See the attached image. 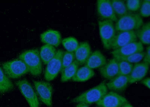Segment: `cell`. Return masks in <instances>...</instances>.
Wrapping results in <instances>:
<instances>
[{
  "label": "cell",
  "mask_w": 150,
  "mask_h": 107,
  "mask_svg": "<svg viewBox=\"0 0 150 107\" xmlns=\"http://www.w3.org/2000/svg\"><path fill=\"white\" fill-rule=\"evenodd\" d=\"M108 92L105 81H103L99 85L86 91L72 100L75 103H83L91 105L98 102Z\"/></svg>",
  "instance_id": "obj_1"
},
{
  "label": "cell",
  "mask_w": 150,
  "mask_h": 107,
  "mask_svg": "<svg viewBox=\"0 0 150 107\" xmlns=\"http://www.w3.org/2000/svg\"><path fill=\"white\" fill-rule=\"evenodd\" d=\"M27 67L29 72L33 76H39L42 70L39 52L37 49L25 51L19 56Z\"/></svg>",
  "instance_id": "obj_2"
},
{
  "label": "cell",
  "mask_w": 150,
  "mask_h": 107,
  "mask_svg": "<svg viewBox=\"0 0 150 107\" xmlns=\"http://www.w3.org/2000/svg\"><path fill=\"white\" fill-rule=\"evenodd\" d=\"M115 25L116 31H135L143 25V21L140 14L129 12L119 18Z\"/></svg>",
  "instance_id": "obj_3"
},
{
  "label": "cell",
  "mask_w": 150,
  "mask_h": 107,
  "mask_svg": "<svg viewBox=\"0 0 150 107\" xmlns=\"http://www.w3.org/2000/svg\"><path fill=\"white\" fill-rule=\"evenodd\" d=\"M99 33L104 49L109 50L116 34L113 21L109 20L98 21Z\"/></svg>",
  "instance_id": "obj_4"
},
{
  "label": "cell",
  "mask_w": 150,
  "mask_h": 107,
  "mask_svg": "<svg viewBox=\"0 0 150 107\" xmlns=\"http://www.w3.org/2000/svg\"><path fill=\"white\" fill-rule=\"evenodd\" d=\"M2 69L9 78H19L29 72L25 63L20 59L4 63Z\"/></svg>",
  "instance_id": "obj_5"
},
{
  "label": "cell",
  "mask_w": 150,
  "mask_h": 107,
  "mask_svg": "<svg viewBox=\"0 0 150 107\" xmlns=\"http://www.w3.org/2000/svg\"><path fill=\"white\" fill-rule=\"evenodd\" d=\"M16 84L30 107H39L40 102L37 93L27 80H20L16 81Z\"/></svg>",
  "instance_id": "obj_6"
},
{
  "label": "cell",
  "mask_w": 150,
  "mask_h": 107,
  "mask_svg": "<svg viewBox=\"0 0 150 107\" xmlns=\"http://www.w3.org/2000/svg\"><path fill=\"white\" fill-rule=\"evenodd\" d=\"M64 52L58 50L54 57L47 64L45 73V77L47 81H52L56 78L61 71L62 60Z\"/></svg>",
  "instance_id": "obj_7"
},
{
  "label": "cell",
  "mask_w": 150,
  "mask_h": 107,
  "mask_svg": "<svg viewBox=\"0 0 150 107\" xmlns=\"http://www.w3.org/2000/svg\"><path fill=\"white\" fill-rule=\"evenodd\" d=\"M35 88L40 100L45 105L49 107L52 105L53 89L49 83L44 81H33Z\"/></svg>",
  "instance_id": "obj_8"
},
{
  "label": "cell",
  "mask_w": 150,
  "mask_h": 107,
  "mask_svg": "<svg viewBox=\"0 0 150 107\" xmlns=\"http://www.w3.org/2000/svg\"><path fill=\"white\" fill-rule=\"evenodd\" d=\"M128 102L125 97L116 92L110 91L106 94L96 104L101 107H121Z\"/></svg>",
  "instance_id": "obj_9"
},
{
  "label": "cell",
  "mask_w": 150,
  "mask_h": 107,
  "mask_svg": "<svg viewBox=\"0 0 150 107\" xmlns=\"http://www.w3.org/2000/svg\"><path fill=\"white\" fill-rule=\"evenodd\" d=\"M97 12L101 20H109L116 22L118 18L115 15L110 0H98L97 1Z\"/></svg>",
  "instance_id": "obj_10"
},
{
  "label": "cell",
  "mask_w": 150,
  "mask_h": 107,
  "mask_svg": "<svg viewBox=\"0 0 150 107\" xmlns=\"http://www.w3.org/2000/svg\"><path fill=\"white\" fill-rule=\"evenodd\" d=\"M135 31L117 32L111 46V49H116L131 43L137 41Z\"/></svg>",
  "instance_id": "obj_11"
},
{
  "label": "cell",
  "mask_w": 150,
  "mask_h": 107,
  "mask_svg": "<svg viewBox=\"0 0 150 107\" xmlns=\"http://www.w3.org/2000/svg\"><path fill=\"white\" fill-rule=\"evenodd\" d=\"M144 51L142 44L140 41H136L115 49L111 52L114 57H126L134 53Z\"/></svg>",
  "instance_id": "obj_12"
},
{
  "label": "cell",
  "mask_w": 150,
  "mask_h": 107,
  "mask_svg": "<svg viewBox=\"0 0 150 107\" xmlns=\"http://www.w3.org/2000/svg\"><path fill=\"white\" fill-rule=\"evenodd\" d=\"M149 66L143 62L135 64L132 71L128 76L129 84L134 83L142 80L148 73Z\"/></svg>",
  "instance_id": "obj_13"
},
{
  "label": "cell",
  "mask_w": 150,
  "mask_h": 107,
  "mask_svg": "<svg viewBox=\"0 0 150 107\" xmlns=\"http://www.w3.org/2000/svg\"><path fill=\"white\" fill-rule=\"evenodd\" d=\"M99 72L103 78L110 80L118 75V64L115 57L111 59L104 66L99 68Z\"/></svg>",
  "instance_id": "obj_14"
},
{
  "label": "cell",
  "mask_w": 150,
  "mask_h": 107,
  "mask_svg": "<svg viewBox=\"0 0 150 107\" xmlns=\"http://www.w3.org/2000/svg\"><path fill=\"white\" fill-rule=\"evenodd\" d=\"M128 84V76L117 75L110 80L106 85L108 89L118 93L125 90Z\"/></svg>",
  "instance_id": "obj_15"
},
{
  "label": "cell",
  "mask_w": 150,
  "mask_h": 107,
  "mask_svg": "<svg viewBox=\"0 0 150 107\" xmlns=\"http://www.w3.org/2000/svg\"><path fill=\"white\" fill-rule=\"evenodd\" d=\"M107 62L105 56L99 50L92 52L84 65L90 69H99L105 65Z\"/></svg>",
  "instance_id": "obj_16"
},
{
  "label": "cell",
  "mask_w": 150,
  "mask_h": 107,
  "mask_svg": "<svg viewBox=\"0 0 150 107\" xmlns=\"http://www.w3.org/2000/svg\"><path fill=\"white\" fill-rule=\"evenodd\" d=\"M91 53V49L89 43L87 42L80 43L75 52V60L79 65H83Z\"/></svg>",
  "instance_id": "obj_17"
},
{
  "label": "cell",
  "mask_w": 150,
  "mask_h": 107,
  "mask_svg": "<svg viewBox=\"0 0 150 107\" xmlns=\"http://www.w3.org/2000/svg\"><path fill=\"white\" fill-rule=\"evenodd\" d=\"M41 41L46 45L58 47L61 44V36L58 31L49 30L43 33L40 36Z\"/></svg>",
  "instance_id": "obj_18"
},
{
  "label": "cell",
  "mask_w": 150,
  "mask_h": 107,
  "mask_svg": "<svg viewBox=\"0 0 150 107\" xmlns=\"http://www.w3.org/2000/svg\"><path fill=\"white\" fill-rule=\"evenodd\" d=\"M95 74L93 69L84 65L79 68L72 80L76 82H84L92 78Z\"/></svg>",
  "instance_id": "obj_19"
},
{
  "label": "cell",
  "mask_w": 150,
  "mask_h": 107,
  "mask_svg": "<svg viewBox=\"0 0 150 107\" xmlns=\"http://www.w3.org/2000/svg\"><path fill=\"white\" fill-rule=\"evenodd\" d=\"M136 32L137 37L142 44L149 45L150 44V22L143 24Z\"/></svg>",
  "instance_id": "obj_20"
},
{
  "label": "cell",
  "mask_w": 150,
  "mask_h": 107,
  "mask_svg": "<svg viewBox=\"0 0 150 107\" xmlns=\"http://www.w3.org/2000/svg\"><path fill=\"white\" fill-rule=\"evenodd\" d=\"M56 52V49L54 46L45 45L40 49V57L44 63L47 64L54 57Z\"/></svg>",
  "instance_id": "obj_21"
},
{
  "label": "cell",
  "mask_w": 150,
  "mask_h": 107,
  "mask_svg": "<svg viewBox=\"0 0 150 107\" xmlns=\"http://www.w3.org/2000/svg\"><path fill=\"white\" fill-rule=\"evenodd\" d=\"M79 65L75 60L72 63L61 72V81L65 82L72 79L79 69Z\"/></svg>",
  "instance_id": "obj_22"
},
{
  "label": "cell",
  "mask_w": 150,
  "mask_h": 107,
  "mask_svg": "<svg viewBox=\"0 0 150 107\" xmlns=\"http://www.w3.org/2000/svg\"><path fill=\"white\" fill-rule=\"evenodd\" d=\"M111 2L113 11L117 18H120L129 13L124 1L111 0Z\"/></svg>",
  "instance_id": "obj_23"
},
{
  "label": "cell",
  "mask_w": 150,
  "mask_h": 107,
  "mask_svg": "<svg viewBox=\"0 0 150 107\" xmlns=\"http://www.w3.org/2000/svg\"><path fill=\"white\" fill-rule=\"evenodd\" d=\"M14 86L0 66V93H4L13 89Z\"/></svg>",
  "instance_id": "obj_24"
},
{
  "label": "cell",
  "mask_w": 150,
  "mask_h": 107,
  "mask_svg": "<svg viewBox=\"0 0 150 107\" xmlns=\"http://www.w3.org/2000/svg\"><path fill=\"white\" fill-rule=\"evenodd\" d=\"M62 42L67 51L71 52H75L79 45L77 40L73 37L64 38L62 41Z\"/></svg>",
  "instance_id": "obj_25"
},
{
  "label": "cell",
  "mask_w": 150,
  "mask_h": 107,
  "mask_svg": "<svg viewBox=\"0 0 150 107\" xmlns=\"http://www.w3.org/2000/svg\"><path fill=\"white\" fill-rule=\"evenodd\" d=\"M145 54V52H140L126 56V57H115L116 60L127 61L131 64L139 63L143 60Z\"/></svg>",
  "instance_id": "obj_26"
},
{
  "label": "cell",
  "mask_w": 150,
  "mask_h": 107,
  "mask_svg": "<svg viewBox=\"0 0 150 107\" xmlns=\"http://www.w3.org/2000/svg\"><path fill=\"white\" fill-rule=\"evenodd\" d=\"M117 61L119 67L118 75L129 76L132 71L133 64L122 60Z\"/></svg>",
  "instance_id": "obj_27"
},
{
  "label": "cell",
  "mask_w": 150,
  "mask_h": 107,
  "mask_svg": "<svg viewBox=\"0 0 150 107\" xmlns=\"http://www.w3.org/2000/svg\"><path fill=\"white\" fill-rule=\"evenodd\" d=\"M75 59L74 53L68 51L64 52L62 60V65L61 72L71 64L75 61Z\"/></svg>",
  "instance_id": "obj_28"
},
{
  "label": "cell",
  "mask_w": 150,
  "mask_h": 107,
  "mask_svg": "<svg viewBox=\"0 0 150 107\" xmlns=\"http://www.w3.org/2000/svg\"><path fill=\"white\" fill-rule=\"evenodd\" d=\"M140 15L144 17H148L150 15V1H142L140 9Z\"/></svg>",
  "instance_id": "obj_29"
},
{
  "label": "cell",
  "mask_w": 150,
  "mask_h": 107,
  "mask_svg": "<svg viewBox=\"0 0 150 107\" xmlns=\"http://www.w3.org/2000/svg\"><path fill=\"white\" fill-rule=\"evenodd\" d=\"M142 1L140 0H128L125 2L128 11L136 12L140 9Z\"/></svg>",
  "instance_id": "obj_30"
},
{
  "label": "cell",
  "mask_w": 150,
  "mask_h": 107,
  "mask_svg": "<svg viewBox=\"0 0 150 107\" xmlns=\"http://www.w3.org/2000/svg\"><path fill=\"white\" fill-rule=\"evenodd\" d=\"M143 62L149 65L150 64V46H149L146 48V51L145 52L144 57L143 59Z\"/></svg>",
  "instance_id": "obj_31"
},
{
  "label": "cell",
  "mask_w": 150,
  "mask_h": 107,
  "mask_svg": "<svg viewBox=\"0 0 150 107\" xmlns=\"http://www.w3.org/2000/svg\"><path fill=\"white\" fill-rule=\"evenodd\" d=\"M143 85L147 87L148 89L150 88V79L149 77H147L143 79L141 82Z\"/></svg>",
  "instance_id": "obj_32"
},
{
  "label": "cell",
  "mask_w": 150,
  "mask_h": 107,
  "mask_svg": "<svg viewBox=\"0 0 150 107\" xmlns=\"http://www.w3.org/2000/svg\"><path fill=\"white\" fill-rule=\"evenodd\" d=\"M76 107H89V106L87 104L83 103H79Z\"/></svg>",
  "instance_id": "obj_33"
},
{
  "label": "cell",
  "mask_w": 150,
  "mask_h": 107,
  "mask_svg": "<svg viewBox=\"0 0 150 107\" xmlns=\"http://www.w3.org/2000/svg\"><path fill=\"white\" fill-rule=\"evenodd\" d=\"M121 107H133L129 103H127L125 104L124 105H123Z\"/></svg>",
  "instance_id": "obj_34"
},
{
  "label": "cell",
  "mask_w": 150,
  "mask_h": 107,
  "mask_svg": "<svg viewBox=\"0 0 150 107\" xmlns=\"http://www.w3.org/2000/svg\"><path fill=\"white\" fill-rule=\"evenodd\" d=\"M94 107H101V106H97Z\"/></svg>",
  "instance_id": "obj_35"
}]
</instances>
